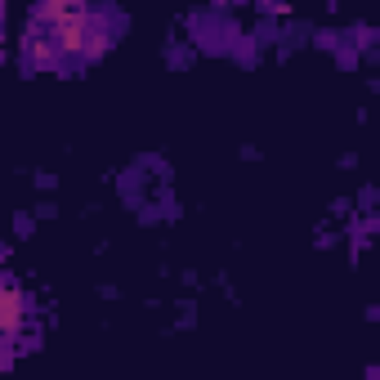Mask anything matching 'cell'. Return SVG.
Here are the masks:
<instances>
[{
	"label": "cell",
	"mask_w": 380,
	"mask_h": 380,
	"mask_svg": "<svg viewBox=\"0 0 380 380\" xmlns=\"http://www.w3.org/2000/svg\"><path fill=\"white\" fill-rule=\"evenodd\" d=\"M332 215H336V220H340V215H344V220H349V215H354V206H349V202H344V197H340V202H332Z\"/></svg>",
	"instance_id": "obj_20"
},
{
	"label": "cell",
	"mask_w": 380,
	"mask_h": 380,
	"mask_svg": "<svg viewBox=\"0 0 380 380\" xmlns=\"http://www.w3.org/2000/svg\"><path fill=\"white\" fill-rule=\"evenodd\" d=\"M322 5H327V9H336V5H340V0H322Z\"/></svg>",
	"instance_id": "obj_23"
},
{
	"label": "cell",
	"mask_w": 380,
	"mask_h": 380,
	"mask_svg": "<svg viewBox=\"0 0 380 380\" xmlns=\"http://www.w3.org/2000/svg\"><path fill=\"white\" fill-rule=\"evenodd\" d=\"M380 228V215L376 210H367L362 220H344V237H371Z\"/></svg>",
	"instance_id": "obj_8"
},
{
	"label": "cell",
	"mask_w": 380,
	"mask_h": 380,
	"mask_svg": "<svg viewBox=\"0 0 380 380\" xmlns=\"http://www.w3.org/2000/svg\"><path fill=\"white\" fill-rule=\"evenodd\" d=\"M228 5H233V0H210V9H215V14H224Z\"/></svg>",
	"instance_id": "obj_22"
},
{
	"label": "cell",
	"mask_w": 380,
	"mask_h": 380,
	"mask_svg": "<svg viewBox=\"0 0 380 380\" xmlns=\"http://www.w3.org/2000/svg\"><path fill=\"white\" fill-rule=\"evenodd\" d=\"M344 41H349V45L358 49V54H367V49H376L380 31H376L371 23H354V27H349V36H344Z\"/></svg>",
	"instance_id": "obj_6"
},
{
	"label": "cell",
	"mask_w": 380,
	"mask_h": 380,
	"mask_svg": "<svg viewBox=\"0 0 380 380\" xmlns=\"http://www.w3.org/2000/svg\"><path fill=\"white\" fill-rule=\"evenodd\" d=\"M242 161H260V148L255 143H242Z\"/></svg>",
	"instance_id": "obj_21"
},
{
	"label": "cell",
	"mask_w": 380,
	"mask_h": 380,
	"mask_svg": "<svg viewBox=\"0 0 380 380\" xmlns=\"http://www.w3.org/2000/svg\"><path fill=\"white\" fill-rule=\"evenodd\" d=\"M90 14H63V19L49 23V41L58 45V58H81V45H86V31H90Z\"/></svg>",
	"instance_id": "obj_2"
},
{
	"label": "cell",
	"mask_w": 380,
	"mask_h": 380,
	"mask_svg": "<svg viewBox=\"0 0 380 380\" xmlns=\"http://www.w3.org/2000/svg\"><path fill=\"white\" fill-rule=\"evenodd\" d=\"M313 246H318V251H332V246H336V233H332V228H322V233L313 237Z\"/></svg>",
	"instance_id": "obj_18"
},
{
	"label": "cell",
	"mask_w": 380,
	"mask_h": 380,
	"mask_svg": "<svg viewBox=\"0 0 380 380\" xmlns=\"http://www.w3.org/2000/svg\"><path fill=\"white\" fill-rule=\"evenodd\" d=\"M376 197H380L376 184H362V188H358V206H362V210H376Z\"/></svg>",
	"instance_id": "obj_17"
},
{
	"label": "cell",
	"mask_w": 380,
	"mask_h": 380,
	"mask_svg": "<svg viewBox=\"0 0 380 380\" xmlns=\"http://www.w3.org/2000/svg\"><path fill=\"white\" fill-rule=\"evenodd\" d=\"M31 184H36L41 192H54L58 188V175L54 170H36V175H31Z\"/></svg>",
	"instance_id": "obj_16"
},
{
	"label": "cell",
	"mask_w": 380,
	"mask_h": 380,
	"mask_svg": "<svg viewBox=\"0 0 380 380\" xmlns=\"http://www.w3.org/2000/svg\"><path fill=\"white\" fill-rule=\"evenodd\" d=\"M197 58V45H166V68L170 72H188Z\"/></svg>",
	"instance_id": "obj_7"
},
{
	"label": "cell",
	"mask_w": 380,
	"mask_h": 380,
	"mask_svg": "<svg viewBox=\"0 0 380 380\" xmlns=\"http://www.w3.org/2000/svg\"><path fill=\"white\" fill-rule=\"evenodd\" d=\"M19 49H23V72H63V76H68L72 68H63V63H58V45L54 41H49V27L45 31H31V36H23L19 41Z\"/></svg>",
	"instance_id": "obj_1"
},
{
	"label": "cell",
	"mask_w": 380,
	"mask_h": 380,
	"mask_svg": "<svg viewBox=\"0 0 380 380\" xmlns=\"http://www.w3.org/2000/svg\"><path fill=\"white\" fill-rule=\"evenodd\" d=\"M143 188H148V184H143V170H139V166H130V170L117 175V192H121V202H125L130 210H135V202H143Z\"/></svg>",
	"instance_id": "obj_4"
},
{
	"label": "cell",
	"mask_w": 380,
	"mask_h": 380,
	"mask_svg": "<svg viewBox=\"0 0 380 380\" xmlns=\"http://www.w3.org/2000/svg\"><path fill=\"white\" fill-rule=\"evenodd\" d=\"M192 309H197L192 300H179V322H175L179 332H192V327H197V313H192Z\"/></svg>",
	"instance_id": "obj_14"
},
{
	"label": "cell",
	"mask_w": 380,
	"mask_h": 380,
	"mask_svg": "<svg viewBox=\"0 0 380 380\" xmlns=\"http://www.w3.org/2000/svg\"><path fill=\"white\" fill-rule=\"evenodd\" d=\"M255 5H260L264 19H287L291 14V0H255Z\"/></svg>",
	"instance_id": "obj_13"
},
{
	"label": "cell",
	"mask_w": 380,
	"mask_h": 380,
	"mask_svg": "<svg viewBox=\"0 0 380 380\" xmlns=\"http://www.w3.org/2000/svg\"><path fill=\"white\" fill-rule=\"evenodd\" d=\"M135 166H139L143 175H166V179H170V166H166V157H161V153H143V157H135Z\"/></svg>",
	"instance_id": "obj_11"
},
{
	"label": "cell",
	"mask_w": 380,
	"mask_h": 380,
	"mask_svg": "<svg viewBox=\"0 0 380 380\" xmlns=\"http://www.w3.org/2000/svg\"><path fill=\"white\" fill-rule=\"evenodd\" d=\"M300 45H309V23H282L277 27V58H291Z\"/></svg>",
	"instance_id": "obj_3"
},
{
	"label": "cell",
	"mask_w": 380,
	"mask_h": 380,
	"mask_svg": "<svg viewBox=\"0 0 380 380\" xmlns=\"http://www.w3.org/2000/svg\"><path fill=\"white\" fill-rule=\"evenodd\" d=\"M228 49H233V58L242 63V68H255V63H260V41L255 36H242V31H237Z\"/></svg>",
	"instance_id": "obj_5"
},
{
	"label": "cell",
	"mask_w": 380,
	"mask_h": 380,
	"mask_svg": "<svg viewBox=\"0 0 380 380\" xmlns=\"http://www.w3.org/2000/svg\"><path fill=\"white\" fill-rule=\"evenodd\" d=\"M31 215H36V220H54V215H58V206H54V202H41Z\"/></svg>",
	"instance_id": "obj_19"
},
{
	"label": "cell",
	"mask_w": 380,
	"mask_h": 380,
	"mask_svg": "<svg viewBox=\"0 0 380 380\" xmlns=\"http://www.w3.org/2000/svg\"><path fill=\"white\" fill-rule=\"evenodd\" d=\"M340 41H344L340 27H318V31H309V45H313V49H327V54H332Z\"/></svg>",
	"instance_id": "obj_9"
},
{
	"label": "cell",
	"mask_w": 380,
	"mask_h": 380,
	"mask_svg": "<svg viewBox=\"0 0 380 380\" xmlns=\"http://www.w3.org/2000/svg\"><path fill=\"white\" fill-rule=\"evenodd\" d=\"M14 233H19V237H31V233H36V215L19 210V215H14Z\"/></svg>",
	"instance_id": "obj_15"
},
{
	"label": "cell",
	"mask_w": 380,
	"mask_h": 380,
	"mask_svg": "<svg viewBox=\"0 0 380 380\" xmlns=\"http://www.w3.org/2000/svg\"><path fill=\"white\" fill-rule=\"evenodd\" d=\"M332 54H336V68H340V72H354L358 63H362V54H358V49H354L349 41H340V45L332 49Z\"/></svg>",
	"instance_id": "obj_10"
},
{
	"label": "cell",
	"mask_w": 380,
	"mask_h": 380,
	"mask_svg": "<svg viewBox=\"0 0 380 380\" xmlns=\"http://www.w3.org/2000/svg\"><path fill=\"white\" fill-rule=\"evenodd\" d=\"M135 220L139 224H161V202H135Z\"/></svg>",
	"instance_id": "obj_12"
}]
</instances>
